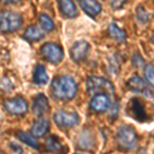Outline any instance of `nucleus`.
<instances>
[{
  "label": "nucleus",
  "mask_w": 154,
  "mask_h": 154,
  "mask_svg": "<svg viewBox=\"0 0 154 154\" xmlns=\"http://www.w3.org/2000/svg\"><path fill=\"white\" fill-rule=\"evenodd\" d=\"M51 93L57 100L69 101L76 95L77 84L71 76L56 77L51 83Z\"/></svg>",
  "instance_id": "obj_1"
},
{
  "label": "nucleus",
  "mask_w": 154,
  "mask_h": 154,
  "mask_svg": "<svg viewBox=\"0 0 154 154\" xmlns=\"http://www.w3.org/2000/svg\"><path fill=\"white\" fill-rule=\"evenodd\" d=\"M116 142L120 150L130 151L138 142V136L135 128L131 125H121L116 134Z\"/></svg>",
  "instance_id": "obj_2"
},
{
  "label": "nucleus",
  "mask_w": 154,
  "mask_h": 154,
  "mask_svg": "<svg viewBox=\"0 0 154 154\" xmlns=\"http://www.w3.org/2000/svg\"><path fill=\"white\" fill-rule=\"evenodd\" d=\"M86 91L89 95L96 96L99 94H114V86L112 82L104 77L91 76L86 80Z\"/></svg>",
  "instance_id": "obj_3"
},
{
  "label": "nucleus",
  "mask_w": 154,
  "mask_h": 154,
  "mask_svg": "<svg viewBox=\"0 0 154 154\" xmlns=\"http://www.w3.org/2000/svg\"><path fill=\"white\" fill-rule=\"evenodd\" d=\"M23 19L18 12L4 11L0 14V31L12 32L18 30L22 25Z\"/></svg>",
  "instance_id": "obj_4"
},
{
  "label": "nucleus",
  "mask_w": 154,
  "mask_h": 154,
  "mask_svg": "<svg viewBox=\"0 0 154 154\" xmlns=\"http://www.w3.org/2000/svg\"><path fill=\"white\" fill-rule=\"evenodd\" d=\"M126 112L131 118L139 122H145L148 120V114L146 106L140 98H131L126 107Z\"/></svg>",
  "instance_id": "obj_5"
},
{
  "label": "nucleus",
  "mask_w": 154,
  "mask_h": 154,
  "mask_svg": "<svg viewBox=\"0 0 154 154\" xmlns=\"http://www.w3.org/2000/svg\"><path fill=\"white\" fill-rule=\"evenodd\" d=\"M41 56L49 63H60L63 60L64 53L60 45L54 43H45L40 49Z\"/></svg>",
  "instance_id": "obj_6"
},
{
  "label": "nucleus",
  "mask_w": 154,
  "mask_h": 154,
  "mask_svg": "<svg viewBox=\"0 0 154 154\" xmlns=\"http://www.w3.org/2000/svg\"><path fill=\"white\" fill-rule=\"evenodd\" d=\"M54 120L60 128H72L79 122V116L76 112L61 110L54 114Z\"/></svg>",
  "instance_id": "obj_7"
},
{
  "label": "nucleus",
  "mask_w": 154,
  "mask_h": 154,
  "mask_svg": "<svg viewBox=\"0 0 154 154\" xmlns=\"http://www.w3.org/2000/svg\"><path fill=\"white\" fill-rule=\"evenodd\" d=\"M4 107L9 113L14 115H23L28 110V104L22 97H16V98L5 100Z\"/></svg>",
  "instance_id": "obj_8"
},
{
  "label": "nucleus",
  "mask_w": 154,
  "mask_h": 154,
  "mask_svg": "<svg viewBox=\"0 0 154 154\" xmlns=\"http://www.w3.org/2000/svg\"><path fill=\"white\" fill-rule=\"evenodd\" d=\"M91 109L94 112L103 113L106 112L111 107V100L110 97L106 94H99V95L94 96V98L91 101Z\"/></svg>",
  "instance_id": "obj_9"
},
{
  "label": "nucleus",
  "mask_w": 154,
  "mask_h": 154,
  "mask_svg": "<svg viewBox=\"0 0 154 154\" xmlns=\"http://www.w3.org/2000/svg\"><path fill=\"white\" fill-rule=\"evenodd\" d=\"M89 51V44L86 41H76L70 49L71 59L75 62H81L85 59Z\"/></svg>",
  "instance_id": "obj_10"
},
{
  "label": "nucleus",
  "mask_w": 154,
  "mask_h": 154,
  "mask_svg": "<svg viewBox=\"0 0 154 154\" xmlns=\"http://www.w3.org/2000/svg\"><path fill=\"white\" fill-rule=\"evenodd\" d=\"M49 110V103L48 100L43 94L37 95L33 100L32 104V112L37 116H41L43 114L48 113Z\"/></svg>",
  "instance_id": "obj_11"
},
{
  "label": "nucleus",
  "mask_w": 154,
  "mask_h": 154,
  "mask_svg": "<svg viewBox=\"0 0 154 154\" xmlns=\"http://www.w3.org/2000/svg\"><path fill=\"white\" fill-rule=\"evenodd\" d=\"M46 148L54 154H66L68 148L61 142V140L56 136H51L45 142Z\"/></svg>",
  "instance_id": "obj_12"
},
{
  "label": "nucleus",
  "mask_w": 154,
  "mask_h": 154,
  "mask_svg": "<svg viewBox=\"0 0 154 154\" xmlns=\"http://www.w3.org/2000/svg\"><path fill=\"white\" fill-rule=\"evenodd\" d=\"M126 86H128V88L131 91L142 93V94H144L149 88L146 81L139 75H135V76L131 77L128 80V82H126Z\"/></svg>",
  "instance_id": "obj_13"
},
{
  "label": "nucleus",
  "mask_w": 154,
  "mask_h": 154,
  "mask_svg": "<svg viewBox=\"0 0 154 154\" xmlns=\"http://www.w3.org/2000/svg\"><path fill=\"white\" fill-rule=\"evenodd\" d=\"M80 6L86 14L91 18L98 16L102 11V6L97 0H80Z\"/></svg>",
  "instance_id": "obj_14"
},
{
  "label": "nucleus",
  "mask_w": 154,
  "mask_h": 154,
  "mask_svg": "<svg viewBox=\"0 0 154 154\" xmlns=\"http://www.w3.org/2000/svg\"><path fill=\"white\" fill-rule=\"evenodd\" d=\"M78 146L81 149H85V150H91L95 147L96 145V140L95 137H94L93 134L91 133L89 130H84L82 133L80 134L78 138Z\"/></svg>",
  "instance_id": "obj_15"
},
{
  "label": "nucleus",
  "mask_w": 154,
  "mask_h": 154,
  "mask_svg": "<svg viewBox=\"0 0 154 154\" xmlns=\"http://www.w3.org/2000/svg\"><path fill=\"white\" fill-rule=\"evenodd\" d=\"M59 5L64 17L74 18L77 16V8L72 0H59Z\"/></svg>",
  "instance_id": "obj_16"
},
{
  "label": "nucleus",
  "mask_w": 154,
  "mask_h": 154,
  "mask_svg": "<svg viewBox=\"0 0 154 154\" xmlns=\"http://www.w3.org/2000/svg\"><path fill=\"white\" fill-rule=\"evenodd\" d=\"M49 130V122L44 118H39L32 125V135L34 137H42Z\"/></svg>",
  "instance_id": "obj_17"
},
{
  "label": "nucleus",
  "mask_w": 154,
  "mask_h": 154,
  "mask_svg": "<svg viewBox=\"0 0 154 154\" xmlns=\"http://www.w3.org/2000/svg\"><path fill=\"white\" fill-rule=\"evenodd\" d=\"M33 81L37 85H43L48 83V76L46 74V71L42 65H37L33 72Z\"/></svg>",
  "instance_id": "obj_18"
},
{
  "label": "nucleus",
  "mask_w": 154,
  "mask_h": 154,
  "mask_svg": "<svg viewBox=\"0 0 154 154\" xmlns=\"http://www.w3.org/2000/svg\"><path fill=\"white\" fill-rule=\"evenodd\" d=\"M43 37V33L38 27L36 26H30L24 32V38L28 41H37Z\"/></svg>",
  "instance_id": "obj_19"
},
{
  "label": "nucleus",
  "mask_w": 154,
  "mask_h": 154,
  "mask_svg": "<svg viewBox=\"0 0 154 154\" xmlns=\"http://www.w3.org/2000/svg\"><path fill=\"white\" fill-rule=\"evenodd\" d=\"M109 34L112 37L113 39H115L117 42H120V43H123L126 40V33L125 30L118 28L115 24H111L109 26Z\"/></svg>",
  "instance_id": "obj_20"
},
{
  "label": "nucleus",
  "mask_w": 154,
  "mask_h": 154,
  "mask_svg": "<svg viewBox=\"0 0 154 154\" xmlns=\"http://www.w3.org/2000/svg\"><path fill=\"white\" fill-rule=\"evenodd\" d=\"M17 136H18V138L22 142L25 143L26 145L30 146L31 148H34V149L39 148V143L37 142V140L34 138V136H31L30 134L25 133V131H18Z\"/></svg>",
  "instance_id": "obj_21"
},
{
  "label": "nucleus",
  "mask_w": 154,
  "mask_h": 154,
  "mask_svg": "<svg viewBox=\"0 0 154 154\" xmlns=\"http://www.w3.org/2000/svg\"><path fill=\"white\" fill-rule=\"evenodd\" d=\"M39 23H40V26L41 28L44 30V31H51V30H54V24L53 22V20H51L48 14H42L39 16Z\"/></svg>",
  "instance_id": "obj_22"
},
{
  "label": "nucleus",
  "mask_w": 154,
  "mask_h": 154,
  "mask_svg": "<svg viewBox=\"0 0 154 154\" xmlns=\"http://www.w3.org/2000/svg\"><path fill=\"white\" fill-rule=\"evenodd\" d=\"M136 17L140 23H147L150 20V14L149 12L144 8L143 5H138L136 8Z\"/></svg>",
  "instance_id": "obj_23"
},
{
  "label": "nucleus",
  "mask_w": 154,
  "mask_h": 154,
  "mask_svg": "<svg viewBox=\"0 0 154 154\" xmlns=\"http://www.w3.org/2000/svg\"><path fill=\"white\" fill-rule=\"evenodd\" d=\"M144 75H145V78H146V80H147V82L150 84V85L154 86V68L152 65L148 64V65L145 66Z\"/></svg>",
  "instance_id": "obj_24"
},
{
  "label": "nucleus",
  "mask_w": 154,
  "mask_h": 154,
  "mask_svg": "<svg viewBox=\"0 0 154 154\" xmlns=\"http://www.w3.org/2000/svg\"><path fill=\"white\" fill-rule=\"evenodd\" d=\"M14 84L11 80H9L8 77L4 76L3 78L0 80V89H1L2 91H4V93H8V91H11L14 89Z\"/></svg>",
  "instance_id": "obj_25"
},
{
  "label": "nucleus",
  "mask_w": 154,
  "mask_h": 154,
  "mask_svg": "<svg viewBox=\"0 0 154 154\" xmlns=\"http://www.w3.org/2000/svg\"><path fill=\"white\" fill-rule=\"evenodd\" d=\"M131 63H133V66L137 69H141L145 66V63H144V60L142 58V56L138 53L134 54L133 58H131Z\"/></svg>",
  "instance_id": "obj_26"
},
{
  "label": "nucleus",
  "mask_w": 154,
  "mask_h": 154,
  "mask_svg": "<svg viewBox=\"0 0 154 154\" xmlns=\"http://www.w3.org/2000/svg\"><path fill=\"white\" fill-rule=\"evenodd\" d=\"M128 0H110V5L113 9H120Z\"/></svg>",
  "instance_id": "obj_27"
},
{
  "label": "nucleus",
  "mask_w": 154,
  "mask_h": 154,
  "mask_svg": "<svg viewBox=\"0 0 154 154\" xmlns=\"http://www.w3.org/2000/svg\"><path fill=\"white\" fill-rule=\"evenodd\" d=\"M11 148L14 151V152L18 153V154H22V153H23V149L20 147L19 145H17V144H14V143L11 144Z\"/></svg>",
  "instance_id": "obj_28"
},
{
  "label": "nucleus",
  "mask_w": 154,
  "mask_h": 154,
  "mask_svg": "<svg viewBox=\"0 0 154 154\" xmlns=\"http://www.w3.org/2000/svg\"><path fill=\"white\" fill-rule=\"evenodd\" d=\"M3 2H5V3H12V2L17 1V0H2Z\"/></svg>",
  "instance_id": "obj_29"
},
{
  "label": "nucleus",
  "mask_w": 154,
  "mask_h": 154,
  "mask_svg": "<svg viewBox=\"0 0 154 154\" xmlns=\"http://www.w3.org/2000/svg\"><path fill=\"white\" fill-rule=\"evenodd\" d=\"M151 39H152V42H154V32H153V34H152V37H151Z\"/></svg>",
  "instance_id": "obj_30"
},
{
  "label": "nucleus",
  "mask_w": 154,
  "mask_h": 154,
  "mask_svg": "<svg viewBox=\"0 0 154 154\" xmlns=\"http://www.w3.org/2000/svg\"><path fill=\"white\" fill-rule=\"evenodd\" d=\"M0 154H1V150H0Z\"/></svg>",
  "instance_id": "obj_31"
},
{
  "label": "nucleus",
  "mask_w": 154,
  "mask_h": 154,
  "mask_svg": "<svg viewBox=\"0 0 154 154\" xmlns=\"http://www.w3.org/2000/svg\"><path fill=\"white\" fill-rule=\"evenodd\" d=\"M76 154H77V153H76Z\"/></svg>",
  "instance_id": "obj_32"
}]
</instances>
